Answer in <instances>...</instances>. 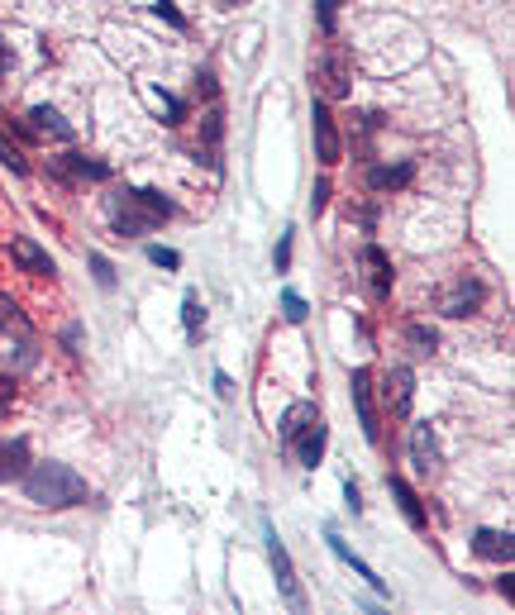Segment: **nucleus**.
Segmentation results:
<instances>
[{"mask_svg":"<svg viewBox=\"0 0 515 615\" xmlns=\"http://www.w3.org/2000/svg\"><path fill=\"white\" fill-rule=\"evenodd\" d=\"M410 463H415V473H420V477L439 473V439H435V429H429V425L410 429Z\"/></svg>","mask_w":515,"mask_h":615,"instance_id":"1a4fd4ad","label":"nucleus"},{"mask_svg":"<svg viewBox=\"0 0 515 615\" xmlns=\"http://www.w3.org/2000/svg\"><path fill=\"white\" fill-rule=\"evenodd\" d=\"M329 206V181H315V191H310V215H325Z\"/></svg>","mask_w":515,"mask_h":615,"instance_id":"c756f323","label":"nucleus"},{"mask_svg":"<svg viewBox=\"0 0 515 615\" xmlns=\"http://www.w3.org/2000/svg\"><path fill=\"white\" fill-rule=\"evenodd\" d=\"M310 420H320V410H315V401H296V406H287V415H281V425H277L281 444L291 448V439L301 435V429H306Z\"/></svg>","mask_w":515,"mask_h":615,"instance_id":"f3484780","label":"nucleus"},{"mask_svg":"<svg viewBox=\"0 0 515 615\" xmlns=\"http://www.w3.org/2000/svg\"><path fill=\"white\" fill-rule=\"evenodd\" d=\"M91 272H96V287H115V268H110V258H101V253H91Z\"/></svg>","mask_w":515,"mask_h":615,"instance_id":"cd10ccee","label":"nucleus"},{"mask_svg":"<svg viewBox=\"0 0 515 615\" xmlns=\"http://www.w3.org/2000/svg\"><path fill=\"white\" fill-rule=\"evenodd\" d=\"M291 268V234H281V243H277V272H287Z\"/></svg>","mask_w":515,"mask_h":615,"instance_id":"7c9ffc66","label":"nucleus"},{"mask_svg":"<svg viewBox=\"0 0 515 615\" xmlns=\"http://www.w3.org/2000/svg\"><path fill=\"white\" fill-rule=\"evenodd\" d=\"M325 439H329V429L325 420H310L301 435L291 439V454L301 458V468H320V458H325Z\"/></svg>","mask_w":515,"mask_h":615,"instance_id":"ddd939ff","label":"nucleus"},{"mask_svg":"<svg viewBox=\"0 0 515 615\" xmlns=\"http://www.w3.org/2000/svg\"><path fill=\"white\" fill-rule=\"evenodd\" d=\"M325 539H329V548H335V554H339V558L348 563V568H354V573H358L363 582H368V587H372V592H382V596H387V582H382V577H377V573L368 568V563H363V558L354 554V548H348V544H344V539L335 535V529H329V535H325Z\"/></svg>","mask_w":515,"mask_h":615,"instance_id":"a211bd4d","label":"nucleus"},{"mask_svg":"<svg viewBox=\"0 0 515 615\" xmlns=\"http://www.w3.org/2000/svg\"><path fill=\"white\" fill-rule=\"evenodd\" d=\"M162 106H168V124H181V115H187V106H181L177 96H162Z\"/></svg>","mask_w":515,"mask_h":615,"instance_id":"473e14b6","label":"nucleus"},{"mask_svg":"<svg viewBox=\"0 0 515 615\" xmlns=\"http://www.w3.org/2000/svg\"><path fill=\"white\" fill-rule=\"evenodd\" d=\"M281 315H287L291 325H301L306 315H310V310H306V296H296V291H287V296H281Z\"/></svg>","mask_w":515,"mask_h":615,"instance_id":"a878e982","label":"nucleus"},{"mask_svg":"<svg viewBox=\"0 0 515 615\" xmlns=\"http://www.w3.org/2000/svg\"><path fill=\"white\" fill-rule=\"evenodd\" d=\"M225 139V115L220 110H210L206 115V148H210V168H220V158H215V148H220Z\"/></svg>","mask_w":515,"mask_h":615,"instance_id":"4be33fe9","label":"nucleus"},{"mask_svg":"<svg viewBox=\"0 0 515 615\" xmlns=\"http://www.w3.org/2000/svg\"><path fill=\"white\" fill-rule=\"evenodd\" d=\"M20 482H24V496L43 510H72L91 496L87 477L77 468H68V463H39V468H29Z\"/></svg>","mask_w":515,"mask_h":615,"instance_id":"f257e3e1","label":"nucleus"},{"mask_svg":"<svg viewBox=\"0 0 515 615\" xmlns=\"http://www.w3.org/2000/svg\"><path fill=\"white\" fill-rule=\"evenodd\" d=\"M172 201L162 191H134V187H124L120 196H110V229L120 239H143L153 225L162 220H172Z\"/></svg>","mask_w":515,"mask_h":615,"instance_id":"f03ea898","label":"nucleus"},{"mask_svg":"<svg viewBox=\"0 0 515 615\" xmlns=\"http://www.w3.org/2000/svg\"><path fill=\"white\" fill-rule=\"evenodd\" d=\"M215 391H220V396H235V381H229L225 372H215Z\"/></svg>","mask_w":515,"mask_h":615,"instance_id":"c9c22d12","label":"nucleus"},{"mask_svg":"<svg viewBox=\"0 0 515 615\" xmlns=\"http://www.w3.org/2000/svg\"><path fill=\"white\" fill-rule=\"evenodd\" d=\"M310 81L320 87V101H344L348 91H354V77H348V58L339 48H329V53L310 68Z\"/></svg>","mask_w":515,"mask_h":615,"instance_id":"7ed1b4c3","label":"nucleus"},{"mask_svg":"<svg viewBox=\"0 0 515 615\" xmlns=\"http://www.w3.org/2000/svg\"><path fill=\"white\" fill-rule=\"evenodd\" d=\"M148 262H153V268H168V272H177V268H181V253H177V248H162V243H153V248H148Z\"/></svg>","mask_w":515,"mask_h":615,"instance_id":"393cba45","label":"nucleus"},{"mask_svg":"<svg viewBox=\"0 0 515 615\" xmlns=\"http://www.w3.org/2000/svg\"><path fill=\"white\" fill-rule=\"evenodd\" d=\"M77 339H81V329H77V325H72V329H62V344H68L72 353H77Z\"/></svg>","mask_w":515,"mask_h":615,"instance_id":"e433bc0d","label":"nucleus"},{"mask_svg":"<svg viewBox=\"0 0 515 615\" xmlns=\"http://www.w3.org/2000/svg\"><path fill=\"white\" fill-rule=\"evenodd\" d=\"M387 491L396 496V506H401L406 525H410V529H425V506H420V496H415L410 482H406V477H387Z\"/></svg>","mask_w":515,"mask_h":615,"instance_id":"2eb2a0df","label":"nucleus"},{"mask_svg":"<svg viewBox=\"0 0 515 615\" xmlns=\"http://www.w3.org/2000/svg\"><path fill=\"white\" fill-rule=\"evenodd\" d=\"M268 558H272V573H277V587H281V596H287L291 606H306V596H301V582H296V568H291V554H287V544L277 539V529L268 525Z\"/></svg>","mask_w":515,"mask_h":615,"instance_id":"39448f33","label":"nucleus"},{"mask_svg":"<svg viewBox=\"0 0 515 615\" xmlns=\"http://www.w3.org/2000/svg\"><path fill=\"white\" fill-rule=\"evenodd\" d=\"M181 325H187L191 339L206 329V306H201V296H187V301H181Z\"/></svg>","mask_w":515,"mask_h":615,"instance_id":"412c9836","label":"nucleus"},{"mask_svg":"<svg viewBox=\"0 0 515 615\" xmlns=\"http://www.w3.org/2000/svg\"><path fill=\"white\" fill-rule=\"evenodd\" d=\"M344 501H348V510H363V491H358V482H344Z\"/></svg>","mask_w":515,"mask_h":615,"instance_id":"2f4dec72","label":"nucleus"},{"mask_svg":"<svg viewBox=\"0 0 515 615\" xmlns=\"http://www.w3.org/2000/svg\"><path fill=\"white\" fill-rule=\"evenodd\" d=\"M10 258L20 262L24 272H34V277H53V272H58V262L48 258V253H43V248H39L34 239H29V234H14V239H10Z\"/></svg>","mask_w":515,"mask_h":615,"instance_id":"9d476101","label":"nucleus"},{"mask_svg":"<svg viewBox=\"0 0 515 615\" xmlns=\"http://www.w3.org/2000/svg\"><path fill=\"white\" fill-rule=\"evenodd\" d=\"M348 387H354V410H358V425H363V439L377 444L382 429H377V406H372V372L358 368L354 377H348Z\"/></svg>","mask_w":515,"mask_h":615,"instance_id":"423d86ee","label":"nucleus"},{"mask_svg":"<svg viewBox=\"0 0 515 615\" xmlns=\"http://www.w3.org/2000/svg\"><path fill=\"white\" fill-rule=\"evenodd\" d=\"M406 344L415 348V353H435V348H439V329L425 325V320H410L406 325Z\"/></svg>","mask_w":515,"mask_h":615,"instance_id":"aec40b11","label":"nucleus"},{"mask_svg":"<svg viewBox=\"0 0 515 615\" xmlns=\"http://www.w3.org/2000/svg\"><path fill=\"white\" fill-rule=\"evenodd\" d=\"M344 0H315V20H320L325 34H335V14H339Z\"/></svg>","mask_w":515,"mask_h":615,"instance_id":"bb28decb","label":"nucleus"},{"mask_svg":"<svg viewBox=\"0 0 515 615\" xmlns=\"http://www.w3.org/2000/svg\"><path fill=\"white\" fill-rule=\"evenodd\" d=\"M482 296H487V287H482L477 277H458L454 287L444 291V301H439V310L448 315V320H463V315H473V310L482 306Z\"/></svg>","mask_w":515,"mask_h":615,"instance_id":"0eeeda50","label":"nucleus"},{"mask_svg":"<svg viewBox=\"0 0 515 615\" xmlns=\"http://www.w3.org/2000/svg\"><path fill=\"white\" fill-rule=\"evenodd\" d=\"M363 268H368V291H372V301H387V296H391V281H396L391 258L382 253L377 243H368V248H363Z\"/></svg>","mask_w":515,"mask_h":615,"instance_id":"6e6552de","label":"nucleus"},{"mask_svg":"<svg viewBox=\"0 0 515 615\" xmlns=\"http://www.w3.org/2000/svg\"><path fill=\"white\" fill-rule=\"evenodd\" d=\"M14 401V377L10 372H0V410H5Z\"/></svg>","mask_w":515,"mask_h":615,"instance_id":"72a5a7b5","label":"nucleus"},{"mask_svg":"<svg viewBox=\"0 0 515 615\" xmlns=\"http://www.w3.org/2000/svg\"><path fill=\"white\" fill-rule=\"evenodd\" d=\"M0 329H29V315L10 301V296H0Z\"/></svg>","mask_w":515,"mask_h":615,"instance_id":"b1692460","label":"nucleus"},{"mask_svg":"<svg viewBox=\"0 0 515 615\" xmlns=\"http://www.w3.org/2000/svg\"><path fill=\"white\" fill-rule=\"evenodd\" d=\"M29 473V439H0V482Z\"/></svg>","mask_w":515,"mask_h":615,"instance_id":"dca6fc26","label":"nucleus"},{"mask_svg":"<svg viewBox=\"0 0 515 615\" xmlns=\"http://www.w3.org/2000/svg\"><path fill=\"white\" fill-rule=\"evenodd\" d=\"M382 396H387L391 415H410V401H415V372L410 368H391L382 377Z\"/></svg>","mask_w":515,"mask_h":615,"instance_id":"9b49d317","label":"nucleus"},{"mask_svg":"<svg viewBox=\"0 0 515 615\" xmlns=\"http://www.w3.org/2000/svg\"><path fill=\"white\" fill-rule=\"evenodd\" d=\"M220 5H235V0H220Z\"/></svg>","mask_w":515,"mask_h":615,"instance_id":"58836bf2","label":"nucleus"},{"mask_svg":"<svg viewBox=\"0 0 515 615\" xmlns=\"http://www.w3.org/2000/svg\"><path fill=\"white\" fill-rule=\"evenodd\" d=\"M310 134H315V158H320L325 168H335L344 158V148H339V129H335V115H329V101L310 106Z\"/></svg>","mask_w":515,"mask_h":615,"instance_id":"20e7f679","label":"nucleus"},{"mask_svg":"<svg viewBox=\"0 0 515 615\" xmlns=\"http://www.w3.org/2000/svg\"><path fill=\"white\" fill-rule=\"evenodd\" d=\"M473 554L487 558V563H510L515 558V535H510V529H477Z\"/></svg>","mask_w":515,"mask_h":615,"instance_id":"f8f14e48","label":"nucleus"},{"mask_svg":"<svg viewBox=\"0 0 515 615\" xmlns=\"http://www.w3.org/2000/svg\"><path fill=\"white\" fill-rule=\"evenodd\" d=\"M196 91H201V96H215V72H210V68L196 72Z\"/></svg>","mask_w":515,"mask_h":615,"instance_id":"f704fd0d","label":"nucleus"},{"mask_svg":"<svg viewBox=\"0 0 515 615\" xmlns=\"http://www.w3.org/2000/svg\"><path fill=\"white\" fill-rule=\"evenodd\" d=\"M29 120H34V134H53L62 143H72V124L62 120L53 106H34V110H29Z\"/></svg>","mask_w":515,"mask_h":615,"instance_id":"6ab92c4d","label":"nucleus"},{"mask_svg":"<svg viewBox=\"0 0 515 615\" xmlns=\"http://www.w3.org/2000/svg\"><path fill=\"white\" fill-rule=\"evenodd\" d=\"M415 181V162L401 158V162H387V168H368V187L372 191H401Z\"/></svg>","mask_w":515,"mask_h":615,"instance_id":"4468645a","label":"nucleus"},{"mask_svg":"<svg viewBox=\"0 0 515 615\" xmlns=\"http://www.w3.org/2000/svg\"><path fill=\"white\" fill-rule=\"evenodd\" d=\"M153 10L162 14V20H168L172 29H187V14H181L177 5H172V0H153Z\"/></svg>","mask_w":515,"mask_h":615,"instance_id":"c85d7f7f","label":"nucleus"},{"mask_svg":"<svg viewBox=\"0 0 515 615\" xmlns=\"http://www.w3.org/2000/svg\"><path fill=\"white\" fill-rule=\"evenodd\" d=\"M0 162H5V168H10L14 177H24V172H29V158H24V153H20V148H14L5 134H0Z\"/></svg>","mask_w":515,"mask_h":615,"instance_id":"5701e85b","label":"nucleus"},{"mask_svg":"<svg viewBox=\"0 0 515 615\" xmlns=\"http://www.w3.org/2000/svg\"><path fill=\"white\" fill-rule=\"evenodd\" d=\"M0 68H10V53H5V43H0Z\"/></svg>","mask_w":515,"mask_h":615,"instance_id":"4c0bfd02","label":"nucleus"}]
</instances>
